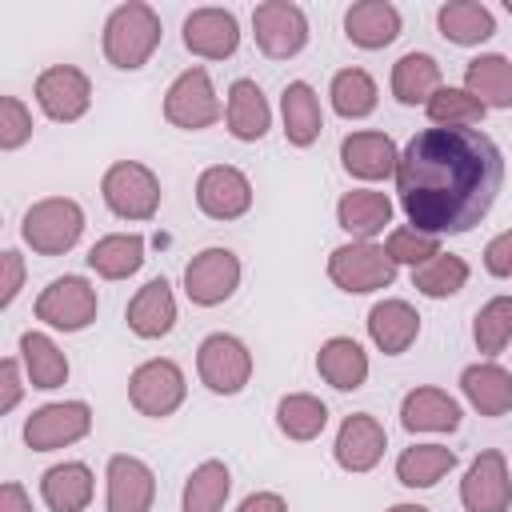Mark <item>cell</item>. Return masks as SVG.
<instances>
[{
	"mask_svg": "<svg viewBox=\"0 0 512 512\" xmlns=\"http://www.w3.org/2000/svg\"><path fill=\"white\" fill-rule=\"evenodd\" d=\"M84 260L100 280H128L144 264V236L140 232H108L88 248Z\"/></svg>",
	"mask_w": 512,
	"mask_h": 512,
	"instance_id": "cell-34",
	"label": "cell"
},
{
	"mask_svg": "<svg viewBox=\"0 0 512 512\" xmlns=\"http://www.w3.org/2000/svg\"><path fill=\"white\" fill-rule=\"evenodd\" d=\"M100 312L96 288L84 276H56L36 296V320L52 332H84Z\"/></svg>",
	"mask_w": 512,
	"mask_h": 512,
	"instance_id": "cell-9",
	"label": "cell"
},
{
	"mask_svg": "<svg viewBox=\"0 0 512 512\" xmlns=\"http://www.w3.org/2000/svg\"><path fill=\"white\" fill-rule=\"evenodd\" d=\"M24 288V256L16 248L0 252V308H12Z\"/></svg>",
	"mask_w": 512,
	"mask_h": 512,
	"instance_id": "cell-44",
	"label": "cell"
},
{
	"mask_svg": "<svg viewBox=\"0 0 512 512\" xmlns=\"http://www.w3.org/2000/svg\"><path fill=\"white\" fill-rule=\"evenodd\" d=\"M392 180L412 228L464 236L492 212L504 184V156L480 128H420L400 148Z\"/></svg>",
	"mask_w": 512,
	"mask_h": 512,
	"instance_id": "cell-1",
	"label": "cell"
},
{
	"mask_svg": "<svg viewBox=\"0 0 512 512\" xmlns=\"http://www.w3.org/2000/svg\"><path fill=\"white\" fill-rule=\"evenodd\" d=\"M236 512H288V500L280 496V492H248L240 504H236Z\"/></svg>",
	"mask_w": 512,
	"mask_h": 512,
	"instance_id": "cell-47",
	"label": "cell"
},
{
	"mask_svg": "<svg viewBox=\"0 0 512 512\" xmlns=\"http://www.w3.org/2000/svg\"><path fill=\"white\" fill-rule=\"evenodd\" d=\"M32 96L52 124H76L92 108V80L76 64H52L36 76Z\"/></svg>",
	"mask_w": 512,
	"mask_h": 512,
	"instance_id": "cell-12",
	"label": "cell"
},
{
	"mask_svg": "<svg viewBox=\"0 0 512 512\" xmlns=\"http://www.w3.org/2000/svg\"><path fill=\"white\" fill-rule=\"evenodd\" d=\"M276 428H280V436L308 444L328 428V404L312 392H288L276 400Z\"/></svg>",
	"mask_w": 512,
	"mask_h": 512,
	"instance_id": "cell-37",
	"label": "cell"
},
{
	"mask_svg": "<svg viewBox=\"0 0 512 512\" xmlns=\"http://www.w3.org/2000/svg\"><path fill=\"white\" fill-rule=\"evenodd\" d=\"M280 120H284V140L292 148H312L324 132V112H320V96L308 80H292L280 92Z\"/></svg>",
	"mask_w": 512,
	"mask_h": 512,
	"instance_id": "cell-28",
	"label": "cell"
},
{
	"mask_svg": "<svg viewBox=\"0 0 512 512\" xmlns=\"http://www.w3.org/2000/svg\"><path fill=\"white\" fill-rule=\"evenodd\" d=\"M460 392L480 416H508L512 412V372L496 360H476L460 372Z\"/></svg>",
	"mask_w": 512,
	"mask_h": 512,
	"instance_id": "cell-27",
	"label": "cell"
},
{
	"mask_svg": "<svg viewBox=\"0 0 512 512\" xmlns=\"http://www.w3.org/2000/svg\"><path fill=\"white\" fill-rule=\"evenodd\" d=\"M180 40L200 60H228L240 48V24L228 8H192L180 24Z\"/></svg>",
	"mask_w": 512,
	"mask_h": 512,
	"instance_id": "cell-18",
	"label": "cell"
},
{
	"mask_svg": "<svg viewBox=\"0 0 512 512\" xmlns=\"http://www.w3.org/2000/svg\"><path fill=\"white\" fill-rule=\"evenodd\" d=\"M364 324H368V340L384 356H404L416 344V336H420V312L408 300H400V296L376 300L368 308V320Z\"/></svg>",
	"mask_w": 512,
	"mask_h": 512,
	"instance_id": "cell-21",
	"label": "cell"
},
{
	"mask_svg": "<svg viewBox=\"0 0 512 512\" xmlns=\"http://www.w3.org/2000/svg\"><path fill=\"white\" fill-rule=\"evenodd\" d=\"M252 180L236 168V164H208L200 176H196V208L208 216V220H240L252 212Z\"/></svg>",
	"mask_w": 512,
	"mask_h": 512,
	"instance_id": "cell-14",
	"label": "cell"
},
{
	"mask_svg": "<svg viewBox=\"0 0 512 512\" xmlns=\"http://www.w3.org/2000/svg\"><path fill=\"white\" fill-rule=\"evenodd\" d=\"M20 364H24V376H28V388H40V392H52L60 384H68V356L60 352V344L48 336V332H20Z\"/></svg>",
	"mask_w": 512,
	"mask_h": 512,
	"instance_id": "cell-31",
	"label": "cell"
},
{
	"mask_svg": "<svg viewBox=\"0 0 512 512\" xmlns=\"http://www.w3.org/2000/svg\"><path fill=\"white\" fill-rule=\"evenodd\" d=\"M196 376L212 396H236L252 380V352L232 332H208L196 348Z\"/></svg>",
	"mask_w": 512,
	"mask_h": 512,
	"instance_id": "cell-8",
	"label": "cell"
},
{
	"mask_svg": "<svg viewBox=\"0 0 512 512\" xmlns=\"http://www.w3.org/2000/svg\"><path fill=\"white\" fill-rule=\"evenodd\" d=\"M472 344L484 360H496L512 344V296H492L472 316Z\"/></svg>",
	"mask_w": 512,
	"mask_h": 512,
	"instance_id": "cell-39",
	"label": "cell"
},
{
	"mask_svg": "<svg viewBox=\"0 0 512 512\" xmlns=\"http://www.w3.org/2000/svg\"><path fill=\"white\" fill-rule=\"evenodd\" d=\"M384 256L396 264V268H420V264H428L432 256H440V236H432V232H420V228H412V224H396V228H388V236H384Z\"/></svg>",
	"mask_w": 512,
	"mask_h": 512,
	"instance_id": "cell-42",
	"label": "cell"
},
{
	"mask_svg": "<svg viewBox=\"0 0 512 512\" xmlns=\"http://www.w3.org/2000/svg\"><path fill=\"white\" fill-rule=\"evenodd\" d=\"M232 492V472L224 460H200L184 488H180V512H224Z\"/></svg>",
	"mask_w": 512,
	"mask_h": 512,
	"instance_id": "cell-35",
	"label": "cell"
},
{
	"mask_svg": "<svg viewBox=\"0 0 512 512\" xmlns=\"http://www.w3.org/2000/svg\"><path fill=\"white\" fill-rule=\"evenodd\" d=\"M24 388H28V376H24L20 356H4L0 360V412H12L24 396Z\"/></svg>",
	"mask_w": 512,
	"mask_h": 512,
	"instance_id": "cell-45",
	"label": "cell"
},
{
	"mask_svg": "<svg viewBox=\"0 0 512 512\" xmlns=\"http://www.w3.org/2000/svg\"><path fill=\"white\" fill-rule=\"evenodd\" d=\"M460 400L436 384H416L400 400V428L404 432H456L460 428Z\"/></svg>",
	"mask_w": 512,
	"mask_h": 512,
	"instance_id": "cell-22",
	"label": "cell"
},
{
	"mask_svg": "<svg viewBox=\"0 0 512 512\" xmlns=\"http://www.w3.org/2000/svg\"><path fill=\"white\" fill-rule=\"evenodd\" d=\"M240 288V256L232 248H200L188 264H184V296L196 308H216L224 300H232Z\"/></svg>",
	"mask_w": 512,
	"mask_h": 512,
	"instance_id": "cell-10",
	"label": "cell"
},
{
	"mask_svg": "<svg viewBox=\"0 0 512 512\" xmlns=\"http://www.w3.org/2000/svg\"><path fill=\"white\" fill-rule=\"evenodd\" d=\"M392 96H396V104H404V108H424L440 88H444V80H440V64H436V56L432 52H404L396 64H392Z\"/></svg>",
	"mask_w": 512,
	"mask_h": 512,
	"instance_id": "cell-32",
	"label": "cell"
},
{
	"mask_svg": "<svg viewBox=\"0 0 512 512\" xmlns=\"http://www.w3.org/2000/svg\"><path fill=\"white\" fill-rule=\"evenodd\" d=\"M400 8L388 0H356L344 8V36L364 52H380L400 36Z\"/></svg>",
	"mask_w": 512,
	"mask_h": 512,
	"instance_id": "cell-23",
	"label": "cell"
},
{
	"mask_svg": "<svg viewBox=\"0 0 512 512\" xmlns=\"http://www.w3.org/2000/svg\"><path fill=\"white\" fill-rule=\"evenodd\" d=\"M32 140V108L20 96H0V148L16 152Z\"/></svg>",
	"mask_w": 512,
	"mask_h": 512,
	"instance_id": "cell-43",
	"label": "cell"
},
{
	"mask_svg": "<svg viewBox=\"0 0 512 512\" xmlns=\"http://www.w3.org/2000/svg\"><path fill=\"white\" fill-rule=\"evenodd\" d=\"M188 396V376L176 360L152 356L132 368L128 376V404L148 420H168Z\"/></svg>",
	"mask_w": 512,
	"mask_h": 512,
	"instance_id": "cell-6",
	"label": "cell"
},
{
	"mask_svg": "<svg viewBox=\"0 0 512 512\" xmlns=\"http://www.w3.org/2000/svg\"><path fill=\"white\" fill-rule=\"evenodd\" d=\"M156 472L128 452L108 456L104 464V512H152Z\"/></svg>",
	"mask_w": 512,
	"mask_h": 512,
	"instance_id": "cell-16",
	"label": "cell"
},
{
	"mask_svg": "<svg viewBox=\"0 0 512 512\" xmlns=\"http://www.w3.org/2000/svg\"><path fill=\"white\" fill-rule=\"evenodd\" d=\"M220 116H224V104L216 96V84H212L208 68L192 64V68H184L168 84V92H164V120L172 128H180V132H204Z\"/></svg>",
	"mask_w": 512,
	"mask_h": 512,
	"instance_id": "cell-7",
	"label": "cell"
},
{
	"mask_svg": "<svg viewBox=\"0 0 512 512\" xmlns=\"http://www.w3.org/2000/svg\"><path fill=\"white\" fill-rule=\"evenodd\" d=\"M100 196H104V204H108V212L116 220L144 224V220H152L160 212L164 188H160V176L148 164H140V160H116L100 176Z\"/></svg>",
	"mask_w": 512,
	"mask_h": 512,
	"instance_id": "cell-3",
	"label": "cell"
},
{
	"mask_svg": "<svg viewBox=\"0 0 512 512\" xmlns=\"http://www.w3.org/2000/svg\"><path fill=\"white\" fill-rule=\"evenodd\" d=\"M124 324L140 340H164L176 328V296H172V284L164 276H152L144 288H136V296L124 308Z\"/></svg>",
	"mask_w": 512,
	"mask_h": 512,
	"instance_id": "cell-20",
	"label": "cell"
},
{
	"mask_svg": "<svg viewBox=\"0 0 512 512\" xmlns=\"http://www.w3.org/2000/svg\"><path fill=\"white\" fill-rule=\"evenodd\" d=\"M316 372L336 392H356L368 380V352L352 336H328L316 352Z\"/></svg>",
	"mask_w": 512,
	"mask_h": 512,
	"instance_id": "cell-29",
	"label": "cell"
},
{
	"mask_svg": "<svg viewBox=\"0 0 512 512\" xmlns=\"http://www.w3.org/2000/svg\"><path fill=\"white\" fill-rule=\"evenodd\" d=\"M328 100H332V112H336L340 120H364V116L376 112L380 88H376V80H372L368 68H356V64H352V68H340V72L332 76Z\"/></svg>",
	"mask_w": 512,
	"mask_h": 512,
	"instance_id": "cell-36",
	"label": "cell"
},
{
	"mask_svg": "<svg viewBox=\"0 0 512 512\" xmlns=\"http://www.w3.org/2000/svg\"><path fill=\"white\" fill-rule=\"evenodd\" d=\"M436 28L456 48H476L496 36V16L480 0H448L436 8Z\"/></svg>",
	"mask_w": 512,
	"mask_h": 512,
	"instance_id": "cell-30",
	"label": "cell"
},
{
	"mask_svg": "<svg viewBox=\"0 0 512 512\" xmlns=\"http://www.w3.org/2000/svg\"><path fill=\"white\" fill-rule=\"evenodd\" d=\"M388 512H428V508L424 504H392Z\"/></svg>",
	"mask_w": 512,
	"mask_h": 512,
	"instance_id": "cell-49",
	"label": "cell"
},
{
	"mask_svg": "<svg viewBox=\"0 0 512 512\" xmlns=\"http://www.w3.org/2000/svg\"><path fill=\"white\" fill-rule=\"evenodd\" d=\"M84 236V208L72 196H44L28 204L20 220V240L36 256H64L80 244Z\"/></svg>",
	"mask_w": 512,
	"mask_h": 512,
	"instance_id": "cell-4",
	"label": "cell"
},
{
	"mask_svg": "<svg viewBox=\"0 0 512 512\" xmlns=\"http://www.w3.org/2000/svg\"><path fill=\"white\" fill-rule=\"evenodd\" d=\"M456 468V452L448 444H412L396 456V480L404 488H436Z\"/></svg>",
	"mask_w": 512,
	"mask_h": 512,
	"instance_id": "cell-38",
	"label": "cell"
},
{
	"mask_svg": "<svg viewBox=\"0 0 512 512\" xmlns=\"http://www.w3.org/2000/svg\"><path fill=\"white\" fill-rule=\"evenodd\" d=\"M96 496V476L84 460H60L40 476V500L48 512H84Z\"/></svg>",
	"mask_w": 512,
	"mask_h": 512,
	"instance_id": "cell-25",
	"label": "cell"
},
{
	"mask_svg": "<svg viewBox=\"0 0 512 512\" xmlns=\"http://www.w3.org/2000/svg\"><path fill=\"white\" fill-rule=\"evenodd\" d=\"M464 512H508L512 508V468L500 448H484L460 480Z\"/></svg>",
	"mask_w": 512,
	"mask_h": 512,
	"instance_id": "cell-15",
	"label": "cell"
},
{
	"mask_svg": "<svg viewBox=\"0 0 512 512\" xmlns=\"http://www.w3.org/2000/svg\"><path fill=\"white\" fill-rule=\"evenodd\" d=\"M224 124H228V132H232L236 140H244V144H256V140L268 136V128H272V108H268V96H264V88H260L256 80L240 76V80L228 84Z\"/></svg>",
	"mask_w": 512,
	"mask_h": 512,
	"instance_id": "cell-24",
	"label": "cell"
},
{
	"mask_svg": "<svg viewBox=\"0 0 512 512\" xmlns=\"http://www.w3.org/2000/svg\"><path fill=\"white\" fill-rule=\"evenodd\" d=\"M468 276H472V268H468L464 256L440 252V256H432L428 264H420L412 272V288L420 296H428V300H448V296H456L468 284Z\"/></svg>",
	"mask_w": 512,
	"mask_h": 512,
	"instance_id": "cell-40",
	"label": "cell"
},
{
	"mask_svg": "<svg viewBox=\"0 0 512 512\" xmlns=\"http://www.w3.org/2000/svg\"><path fill=\"white\" fill-rule=\"evenodd\" d=\"M384 448H388L384 424H380L372 412H352V416H344L340 428H336L332 460H336L344 472L364 476V472H372V468L384 460Z\"/></svg>",
	"mask_w": 512,
	"mask_h": 512,
	"instance_id": "cell-17",
	"label": "cell"
},
{
	"mask_svg": "<svg viewBox=\"0 0 512 512\" xmlns=\"http://www.w3.org/2000/svg\"><path fill=\"white\" fill-rule=\"evenodd\" d=\"M424 116H428L432 128H476V124L488 116V108H484L464 84H460V88L444 84V88L424 104Z\"/></svg>",
	"mask_w": 512,
	"mask_h": 512,
	"instance_id": "cell-41",
	"label": "cell"
},
{
	"mask_svg": "<svg viewBox=\"0 0 512 512\" xmlns=\"http://www.w3.org/2000/svg\"><path fill=\"white\" fill-rule=\"evenodd\" d=\"M252 36L268 60H292L308 44V16L292 0H264L252 8Z\"/></svg>",
	"mask_w": 512,
	"mask_h": 512,
	"instance_id": "cell-11",
	"label": "cell"
},
{
	"mask_svg": "<svg viewBox=\"0 0 512 512\" xmlns=\"http://www.w3.org/2000/svg\"><path fill=\"white\" fill-rule=\"evenodd\" d=\"M0 512H32V496L20 480H4L0 484Z\"/></svg>",
	"mask_w": 512,
	"mask_h": 512,
	"instance_id": "cell-48",
	"label": "cell"
},
{
	"mask_svg": "<svg viewBox=\"0 0 512 512\" xmlns=\"http://www.w3.org/2000/svg\"><path fill=\"white\" fill-rule=\"evenodd\" d=\"M336 224L348 240H376L392 224V200L380 188H352L336 200Z\"/></svg>",
	"mask_w": 512,
	"mask_h": 512,
	"instance_id": "cell-26",
	"label": "cell"
},
{
	"mask_svg": "<svg viewBox=\"0 0 512 512\" xmlns=\"http://www.w3.org/2000/svg\"><path fill=\"white\" fill-rule=\"evenodd\" d=\"M88 432H92V408H88V400H52V404H40L24 420V444L32 452L68 448V444L84 440Z\"/></svg>",
	"mask_w": 512,
	"mask_h": 512,
	"instance_id": "cell-13",
	"label": "cell"
},
{
	"mask_svg": "<svg viewBox=\"0 0 512 512\" xmlns=\"http://www.w3.org/2000/svg\"><path fill=\"white\" fill-rule=\"evenodd\" d=\"M324 272L348 296L384 292L396 280V264L384 256V244H376V240H344V244H336L328 252Z\"/></svg>",
	"mask_w": 512,
	"mask_h": 512,
	"instance_id": "cell-5",
	"label": "cell"
},
{
	"mask_svg": "<svg viewBox=\"0 0 512 512\" xmlns=\"http://www.w3.org/2000/svg\"><path fill=\"white\" fill-rule=\"evenodd\" d=\"M504 12H508V16H512V0H504Z\"/></svg>",
	"mask_w": 512,
	"mask_h": 512,
	"instance_id": "cell-50",
	"label": "cell"
},
{
	"mask_svg": "<svg viewBox=\"0 0 512 512\" xmlns=\"http://www.w3.org/2000/svg\"><path fill=\"white\" fill-rule=\"evenodd\" d=\"M484 272L496 276V280H512V228L496 232L484 244Z\"/></svg>",
	"mask_w": 512,
	"mask_h": 512,
	"instance_id": "cell-46",
	"label": "cell"
},
{
	"mask_svg": "<svg viewBox=\"0 0 512 512\" xmlns=\"http://www.w3.org/2000/svg\"><path fill=\"white\" fill-rule=\"evenodd\" d=\"M464 88L484 104V108H512V60L500 52H480L464 64Z\"/></svg>",
	"mask_w": 512,
	"mask_h": 512,
	"instance_id": "cell-33",
	"label": "cell"
},
{
	"mask_svg": "<svg viewBox=\"0 0 512 512\" xmlns=\"http://www.w3.org/2000/svg\"><path fill=\"white\" fill-rule=\"evenodd\" d=\"M396 164H400V148L388 132L360 128L340 140V168L352 180H364V184L388 180V176H396Z\"/></svg>",
	"mask_w": 512,
	"mask_h": 512,
	"instance_id": "cell-19",
	"label": "cell"
},
{
	"mask_svg": "<svg viewBox=\"0 0 512 512\" xmlns=\"http://www.w3.org/2000/svg\"><path fill=\"white\" fill-rule=\"evenodd\" d=\"M164 40V24L156 16L152 4L144 0H128V4H116L104 20V32H100V48H104V60L120 72H136L152 60V52L160 48Z\"/></svg>",
	"mask_w": 512,
	"mask_h": 512,
	"instance_id": "cell-2",
	"label": "cell"
}]
</instances>
